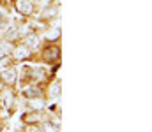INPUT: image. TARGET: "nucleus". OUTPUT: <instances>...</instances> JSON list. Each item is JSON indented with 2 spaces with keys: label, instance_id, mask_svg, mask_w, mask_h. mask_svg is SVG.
<instances>
[{
  "label": "nucleus",
  "instance_id": "obj_10",
  "mask_svg": "<svg viewBox=\"0 0 152 132\" xmlns=\"http://www.w3.org/2000/svg\"><path fill=\"white\" fill-rule=\"evenodd\" d=\"M23 95H27V97H32V99H34V97H37V95H39V90H37V88H34V87H28V88H25V90H23Z\"/></svg>",
  "mask_w": 152,
  "mask_h": 132
},
{
  "label": "nucleus",
  "instance_id": "obj_16",
  "mask_svg": "<svg viewBox=\"0 0 152 132\" xmlns=\"http://www.w3.org/2000/svg\"><path fill=\"white\" fill-rule=\"evenodd\" d=\"M46 2H48V4H50V2H53V0H46Z\"/></svg>",
  "mask_w": 152,
  "mask_h": 132
},
{
  "label": "nucleus",
  "instance_id": "obj_13",
  "mask_svg": "<svg viewBox=\"0 0 152 132\" xmlns=\"http://www.w3.org/2000/svg\"><path fill=\"white\" fill-rule=\"evenodd\" d=\"M7 25H9L7 16H5V14L2 16V12H0V30H5V28H7Z\"/></svg>",
  "mask_w": 152,
  "mask_h": 132
},
{
  "label": "nucleus",
  "instance_id": "obj_5",
  "mask_svg": "<svg viewBox=\"0 0 152 132\" xmlns=\"http://www.w3.org/2000/svg\"><path fill=\"white\" fill-rule=\"evenodd\" d=\"M25 46H28V48H36L39 44V39H37V35L36 34H28L27 37H25Z\"/></svg>",
  "mask_w": 152,
  "mask_h": 132
},
{
  "label": "nucleus",
  "instance_id": "obj_15",
  "mask_svg": "<svg viewBox=\"0 0 152 132\" xmlns=\"http://www.w3.org/2000/svg\"><path fill=\"white\" fill-rule=\"evenodd\" d=\"M4 56H5V53H4V49H2V46H0V60H2Z\"/></svg>",
  "mask_w": 152,
  "mask_h": 132
},
{
  "label": "nucleus",
  "instance_id": "obj_8",
  "mask_svg": "<svg viewBox=\"0 0 152 132\" xmlns=\"http://www.w3.org/2000/svg\"><path fill=\"white\" fill-rule=\"evenodd\" d=\"M39 118H41V113H30V115H25V122L27 123H36V122H39Z\"/></svg>",
  "mask_w": 152,
  "mask_h": 132
},
{
  "label": "nucleus",
  "instance_id": "obj_12",
  "mask_svg": "<svg viewBox=\"0 0 152 132\" xmlns=\"http://www.w3.org/2000/svg\"><path fill=\"white\" fill-rule=\"evenodd\" d=\"M16 37H18V34H16L14 28H9V30L5 32V41H14Z\"/></svg>",
  "mask_w": 152,
  "mask_h": 132
},
{
  "label": "nucleus",
  "instance_id": "obj_4",
  "mask_svg": "<svg viewBox=\"0 0 152 132\" xmlns=\"http://www.w3.org/2000/svg\"><path fill=\"white\" fill-rule=\"evenodd\" d=\"M58 55H60V49H58L57 46H51V48H48V49L44 51V58L50 60V62H55V60L58 58Z\"/></svg>",
  "mask_w": 152,
  "mask_h": 132
},
{
  "label": "nucleus",
  "instance_id": "obj_3",
  "mask_svg": "<svg viewBox=\"0 0 152 132\" xmlns=\"http://www.w3.org/2000/svg\"><path fill=\"white\" fill-rule=\"evenodd\" d=\"M2 79H4V83H7V85H12L14 81H16V71L14 69H7V71H2Z\"/></svg>",
  "mask_w": 152,
  "mask_h": 132
},
{
  "label": "nucleus",
  "instance_id": "obj_1",
  "mask_svg": "<svg viewBox=\"0 0 152 132\" xmlns=\"http://www.w3.org/2000/svg\"><path fill=\"white\" fill-rule=\"evenodd\" d=\"M14 7H16V11H18L20 14H23V16H28V14H32V11H34V5H32L30 0H16Z\"/></svg>",
  "mask_w": 152,
  "mask_h": 132
},
{
  "label": "nucleus",
  "instance_id": "obj_9",
  "mask_svg": "<svg viewBox=\"0 0 152 132\" xmlns=\"http://www.w3.org/2000/svg\"><path fill=\"white\" fill-rule=\"evenodd\" d=\"M58 37H60V30H58V28L50 30V32H48V35H46V39H48V41H57Z\"/></svg>",
  "mask_w": 152,
  "mask_h": 132
},
{
  "label": "nucleus",
  "instance_id": "obj_2",
  "mask_svg": "<svg viewBox=\"0 0 152 132\" xmlns=\"http://www.w3.org/2000/svg\"><path fill=\"white\" fill-rule=\"evenodd\" d=\"M12 55H14V58H16V60H27V58L30 56V48H28V46H25V44L16 46V48L12 49Z\"/></svg>",
  "mask_w": 152,
  "mask_h": 132
},
{
  "label": "nucleus",
  "instance_id": "obj_14",
  "mask_svg": "<svg viewBox=\"0 0 152 132\" xmlns=\"http://www.w3.org/2000/svg\"><path fill=\"white\" fill-rule=\"evenodd\" d=\"M42 104H44L42 100H30V106H32L34 109H41V107H42Z\"/></svg>",
  "mask_w": 152,
  "mask_h": 132
},
{
  "label": "nucleus",
  "instance_id": "obj_7",
  "mask_svg": "<svg viewBox=\"0 0 152 132\" xmlns=\"http://www.w3.org/2000/svg\"><path fill=\"white\" fill-rule=\"evenodd\" d=\"M41 132H58V127L55 123H51V122H44L41 125Z\"/></svg>",
  "mask_w": 152,
  "mask_h": 132
},
{
  "label": "nucleus",
  "instance_id": "obj_11",
  "mask_svg": "<svg viewBox=\"0 0 152 132\" xmlns=\"http://www.w3.org/2000/svg\"><path fill=\"white\" fill-rule=\"evenodd\" d=\"M58 93H60V83L55 81V83L51 85V88H50V95H51V97H58Z\"/></svg>",
  "mask_w": 152,
  "mask_h": 132
},
{
  "label": "nucleus",
  "instance_id": "obj_17",
  "mask_svg": "<svg viewBox=\"0 0 152 132\" xmlns=\"http://www.w3.org/2000/svg\"><path fill=\"white\" fill-rule=\"evenodd\" d=\"M0 131H2V129H0Z\"/></svg>",
  "mask_w": 152,
  "mask_h": 132
},
{
  "label": "nucleus",
  "instance_id": "obj_6",
  "mask_svg": "<svg viewBox=\"0 0 152 132\" xmlns=\"http://www.w3.org/2000/svg\"><path fill=\"white\" fill-rule=\"evenodd\" d=\"M57 7H44L42 9V18H46V19H50V18H55L57 16Z\"/></svg>",
  "mask_w": 152,
  "mask_h": 132
}]
</instances>
